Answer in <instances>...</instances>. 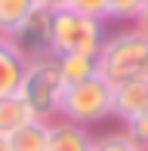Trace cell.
Here are the masks:
<instances>
[{
	"label": "cell",
	"mask_w": 148,
	"mask_h": 151,
	"mask_svg": "<svg viewBox=\"0 0 148 151\" xmlns=\"http://www.w3.org/2000/svg\"><path fill=\"white\" fill-rule=\"evenodd\" d=\"M34 6H37V0H0V37H9L31 16Z\"/></svg>",
	"instance_id": "7c38bea8"
},
{
	"label": "cell",
	"mask_w": 148,
	"mask_h": 151,
	"mask_svg": "<svg viewBox=\"0 0 148 151\" xmlns=\"http://www.w3.org/2000/svg\"><path fill=\"white\" fill-rule=\"evenodd\" d=\"M68 3H71V0H37V6H46V9H52V12L68 9Z\"/></svg>",
	"instance_id": "ac0fdd59"
},
{
	"label": "cell",
	"mask_w": 148,
	"mask_h": 151,
	"mask_svg": "<svg viewBox=\"0 0 148 151\" xmlns=\"http://www.w3.org/2000/svg\"><path fill=\"white\" fill-rule=\"evenodd\" d=\"M145 111H148V77L111 86V117L130 120V117L145 114Z\"/></svg>",
	"instance_id": "8992f818"
},
{
	"label": "cell",
	"mask_w": 148,
	"mask_h": 151,
	"mask_svg": "<svg viewBox=\"0 0 148 151\" xmlns=\"http://www.w3.org/2000/svg\"><path fill=\"white\" fill-rule=\"evenodd\" d=\"M96 139L90 136L86 127H77L71 120H50V142L46 151H93Z\"/></svg>",
	"instance_id": "52a82bcc"
},
{
	"label": "cell",
	"mask_w": 148,
	"mask_h": 151,
	"mask_svg": "<svg viewBox=\"0 0 148 151\" xmlns=\"http://www.w3.org/2000/svg\"><path fill=\"white\" fill-rule=\"evenodd\" d=\"M9 43L16 46L28 62L52 56V9L34 6L31 16L9 34Z\"/></svg>",
	"instance_id": "5b68a950"
},
{
	"label": "cell",
	"mask_w": 148,
	"mask_h": 151,
	"mask_svg": "<svg viewBox=\"0 0 148 151\" xmlns=\"http://www.w3.org/2000/svg\"><path fill=\"white\" fill-rule=\"evenodd\" d=\"M46 142H50V120H37V117H31L25 127H19L9 136L12 151H46Z\"/></svg>",
	"instance_id": "9c48e42d"
},
{
	"label": "cell",
	"mask_w": 148,
	"mask_h": 151,
	"mask_svg": "<svg viewBox=\"0 0 148 151\" xmlns=\"http://www.w3.org/2000/svg\"><path fill=\"white\" fill-rule=\"evenodd\" d=\"M62 93H65V83H62V74H59L56 56L28 62L25 77H22V83H19V99L28 105L31 117H37V120L59 117Z\"/></svg>",
	"instance_id": "3957f363"
},
{
	"label": "cell",
	"mask_w": 148,
	"mask_h": 151,
	"mask_svg": "<svg viewBox=\"0 0 148 151\" xmlns=\"http://www.w3.org/2000/svg\"><path fill=\"white\" fill-rule=\"evenodd\" d=\"M124 136L136 148H145L148 151V111L145 114H136V117H130V120H124Z\"/></svg>",
	"instance_id": "4fadbf2b"
},
{
	"label": "cell",
	"mask_w": 148,
	"mask_h": 151,
	"mask_svg": "<svg viewBox=\"0 0 148 151\" xmlns=\"http://www.w3.org/2000/svg\"><path fill=\"white\" fill-rule=\"evenodd\" d=\"M93 151H145V148H136L124 136V129H120V133H108V136H102V139H96Z\"/></svg>",
	"instance_id": "9a60e30c"
},
{
	"label": "cell",
	"mask_w": 148,
	"mask_h": 151,
	"mask_svg": "<svg viewBox=\"0 0 148 151\" xmlns=\"http://www.w3.org/2000/svg\"><path fill=\"white\" fill-rule=\"evenodd\" d=\"M105 37V19L83 16L77 9L52 12V56H99Z\"/></svg>",
	"instance_id": "7a4b0ae2"
},
{
	"label": "cell",
	"mask_w": 148,
	"mask_h": 151,
	"mask_svg": "<svg viewBox=\"0 0 148 151\" xmlns=\"http://www.w3.org/2000/svg\"><path fill=\"white\" fill-rule=\"evenodd\" d=\"M68 9H77L93 19H108V0H71Z\"/></svg>",
	"instance_id": "2e32d148"
},
{
	"label": "cell",
	"mask_w": 148,
	"mask_h": 151,
	"mask_svg": "<svg viewBox=\"0 0 148 151\" xmlns=\"http://www.w3.org/2000/svg\"><path fill=\"white\" fill-rule=\"evenodd\" d=\"M28 120H31V111H28V105L19 99V93L0 99V136L9 139V136L16 133L19 127H25Z\"/></svg>",
	"instance_id": "8fae6325"
},
{
	"label": "cell",
	"mask_w": 148,
	"mask_h": 151,
	"mask_svg": "<svg viewBox=\"0 0 148 151\" xmlns=\"http://www.w3.org/2000/svg\"><path fill=\"white\" fill-rule=\"evenodd\" d=\"M99 74L114 86L148 77V37L136 28L108 34L99 50Z\"/></svg>",
	"instance_id": "6da1fadb"
},
{
	"label": "cell",
	"mask_w": 148,
	"mask_h": 151,
	"mask_svg": "<svg viewBox=\"0 0 148 151\" xmlns=\"http://www.w3.org/2000/svg\"><path fill=\"white\" fill-rule=\"evenodd\" d=\"M25 68H28V59L9 43V37H0V99L19 93Z\"/></svg>",
	"instance_id": "ba28073f"
},
{
	"label": "cell",
	"mask_w": 148,
	"mask_h": 151,
	"mask_svg": "<svg viewBox=\"0 0 148 151\" xmlns=\"http://www.w3.org/2000/svg\"><path fill=\"white\" fill-rule=\"evenodd\" d=\"M145 0H108V19L117 22H136V16L142 12Z\"/></svg>",
	"instance_id": "5bb4252c"
},
{
	"label": "cell",
	"mask_w": 148,
	"mask_h": 151,
	"mask_svg": "<svg viewBox=\"0 0 148 151\" xmlns=\"http://www.w3.org/2000/svg\"><path fill=\"white\" fill-rule=\"evenodd\" d=\"M136 31H142L145 37H148V0H145L142 12H139V16H136Z\"/></svg>",
	"instance_id": "e0dca14e"
},
{
	"label": "cell",
	"mask_w": 148,
	"mask_h": 151,
	"mask_svg": "<svg viewBox=\"0 0 148 151\" xmlns=\"http://www.w3.org/2000/svg\"><path fill=\"white\" fill-rule=\"evenodd\" d=\"M59 117L77 123V127H93V123H102L105 117H111V83L102 74H96L83 83L65 86Z\"/></svg>",
	"instance_id": "277c9868"
},
{
	"label": "cell",
	"mask_w": 148,
	"mask_h": 151,
	"mask_svg": "<svg viewBox=\"0 0 148 151\" xmlns=\"http://www.w3.org/2000/svg\"><path fill=\"white\" fill-rule=\"evenodd\" d=\"M0 151H12V148H9V139H6V136H0Z\"/></svg>",
	"instance_id": "d6986e66"
},
{
	"label": "cell",
	"mask_w": 148,
	"mask_h": 151,
	"mask_svg": "<svg viewBox=\"0 0 148 151\" xmlns=\"http://www.w3.org/2000/svg\"><path fill=\"white\" fill-rule=\"evenodd\" d=\"M56 65H59V74H62L65 86L83 83V80L99 74V59L96 56H56Z\"/></svg>",
	"instance_id": "30bf717a"
}]
</instances>
